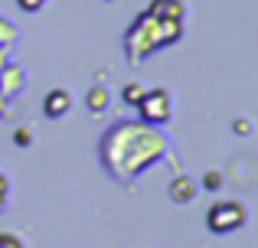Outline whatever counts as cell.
<instances>
[{
  "mask_svg": "<svg viewBox=\"0 0 258 248\" xmlns=\"http://www.w3.org/2000/svg\"><path fill=\"white\" fill-rule=\"evenodd\" d=\"M121 127H124V137L131 140V147H121V144H114V140L105 137L101 157H105L108 167H111L114 177L131 180V177H138V173H144V167L151 163V160L164 157L167 140L160 137V134L147 131L144 124H121Z\"/></svg>",
  "mask_w": 258,
  "mask_h": 248,
  "instance_id": "6da1fadb",
  "label": "cell"
},
{
  "mask_svg": "<svg viewBox=\"0 0 258 248\" xmlns=\"http://www.w3.org/2000/svg\"><path fill=\"white\" fill-rule=\"evenodd\" d=\"M183 36V4L176 0H157L154 7H147L138 17V23L127 33V43L131 39H141L138 49L131 52V59H144L151 49H160V46H170Z\"/></svg>",
  "mask_w": 258,
  "mask_h": 248,
  "instance_id": "7a4b0ae2",
  "label": "cell"
},
{
  "mask_svg": "<svg viewBox=\"0 0 258 248\" xmlns=\"http://www.w3.org/2000/svg\"><path fill=\"white\" fill-rule=\"evenodd\" d=\"M242 222H245V206L235 203V199H219L206 216V225L216 232V235H226V232L242 229Z\"/></svg>",
  "mask_w": 258,
  "mask_h": 248,
  "instance_id": "3957f363",
  "label": "cell"
},
{
  "mask_svg": "<svg viewBox=\"0 0 258 248\" xmlns=\"http://www.w3.org/2000/svg\"><path fill=\"white\" fill-rule=\"evenodd\" d=\"M138 111H141V121L144 124H164V121H170L173 102H170V95H167V89H151V92L141 95Z\"/></svg>",
  "mask_w": 258,
  "mask_h": 248,
  "instance_id": "277c9868",
  "label": "cell"
},
{
  "mask_svg": "<svg viewBox=\"0 0 258 248\" xmlns=\"http://www.w3.org/2000/svg\"><path fill=\"white\" fill-rule=\"evenodd\" d=\"M43 108H46V115H49V118H62L66 108H69V92H66V89L49 92V98H46Z\"/></svg>",
  "mask_w": 258,
  "mask_h": 248,
  "instance_id": "5b68a950",
  "label": "cell"
},
{
  "mask_svg": "<svg viewBox=\"0 0 258 248\" xmlns=\"http://www.w3.org/2000/svg\"><path fill=\"white\" fill-rule=\"evenodd\" d=\"M170 199H173V203H189V199H193V180H189V177L173 180V183H170Z\"/></svg>",
  "mask_w": 258,
  "mask_h": 248,
  "instance_id": "8992f818",
  "label": "cell"
},
{
  "mask_svg": "<svg viewBox=\"0 0 258 248\" xmlns=\"http://www.w3.org/2000/svg\"><path fill=\"white\" fill-rule=\"evenodd\" d=\"M88 108H92V111H105L108 108V92L105 89H92V95H88Z\"/></svg>",
  "mask_w": 258,
  "mask_h": 248,
  "instance_id": "52a82bcc",
  "label": "cell"
},
{
  "mask_svg": "<svg viewBox=\"0 0 258 248\" xmlns=\"http://www.w3.org/2000/svg\"><path fill=\"white\" fill-rule=\"evenodd\" d=\"M141 95H144V89H141L138 82H131V85H124V95H121V98H124V105H138Z\"/></svg>",
  "mask_w": 258,
  "mask_h": 248,
  "instance_id": "ba28073f",
  "label": "cell"
},
{
  "mask_svg": "<svg viewBox=\"0 0 258 248\" xmlns=\"http://www.w3.org/2000/svg\"><path fill=\"white\" fill-rule=\"evenodd\" d=\"M0 248H23V242H20L13 232H4V235H0Z\"/></svg>",
  "mask_w": 258,
  "mask_h": 248,
  "instance_id": "9c48e42d",
  "label": "cell"
},
{
  "mask_svg": "<svg viewBox=\"0 0 258 248\" xmlns=\"http://www.w3.org/2000/svg\"><path fill=\"white\" fill-rule=\"evenodd\" d=\"M7 193H10V183H7V177L0 173V209L7 206Z\"/></svg>",
  "mask_w": 258,
  "mask_h": 248,
  "instance_id": "30bf717a",
  "label": "cell"
},
{
  "mask_svg": "<svg viewBox=\"0 0 258 248\" xmlns=\"http://www.w3.org/2000/svg\"><path fill=\"white\" fill-rule=\"evenodd\" d=\"M43 4H46V0H20V7H23V10H30V13H36Z\"/></svg>",
  "mask_w": 258,
  "mask_h": 248,
  "instance_id": "8fae6325",
  "label": "cell"
},
{
  "mask_svg": "<svg viewBox=\"0 0 258 248\" xmlns=\"http://www.w3.org/2000/svg\"><path fill=\"white\" fill-rule=\"evenodd\" d=\"M219 183H222V177H219V173H209V177H206V186H209V190H216Z\"/></svg>",
  "mask_w": 258,
  "mask_h": 248,
  "instance_id": "7c38bea8",
  "label": "cell"
},
{
  "mask_svg": "<svg viewBox=\"0 0 258 248\" xmlns=\"http://www.w3.org/2000/svg\"><path fill=\"white\" fill-rule=\"evenodd\" d=\"M26 140H30V131H17V144L26 147Z\"/></svg>",
  "mask_w": 258,
  "mask_h": 248,
  "instance_id": "4fadbf2b",
  "label": "cell"
}]
</instances>
